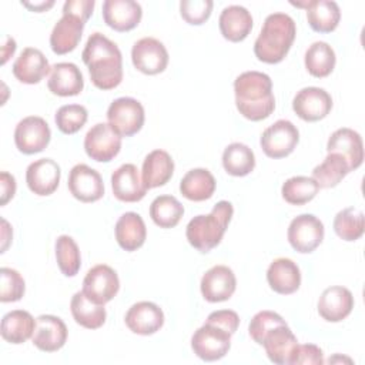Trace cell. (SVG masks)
Segmentation results:
<instances>
[{
  "instance_id": "cell-1",
  "label": "cell",
  "mask_w": 365,
  "mask_h": 365,
  "mask_svg": "<svg viewBox=\"0 0 365 365\" xmlns=\"http://www.w3.org/2000/svg\"><path fill=\"white\" fill-rule=\"evenodd\" d=\"M91 83L100 90H113L123 80V56L118 46L101 33H93L81 53Z\"/></svg>"
},
{
  "instance_id": "cell-2",
  "label": "cell",
  "mask_w": 365,
  "mask_h": 365,
  "mask_svg": "<svg viewBox=\"0 0 365 365\" xmlns=\"http://www.w3.org/2000/svg\"><path fill=\"white\" fill-rule=\"evenodd\" d=\"M235 106L240 114L251 121L269 117L275 108L272 81L261 71H244L234 81Z\"/></svg>"
},
{
  "instance_id": "cell-3",
  "label": "cell",
  "mask_w": 365,
  "mask_h": 365,
  "mask_svg": "<svg viewBox=\"0 0 365 365\" xmlns=\"http://www.w3.org/2000/svg\"><path fill=\"white\" fill-rule=\"evenodd\" d=\"M297 34L295 21L285 13H272L264 20L254 43L255 57L267 64L281 63L288 54Z\"/></svg>"
},
{
  "instance_id": "cell-4",
  "label": "cell",
  "mask_w": 365,
  "mask_h": 365,
  "mask_svg": "<svg viewBox=\"0 0 365 365\" xmlns=\"http://www.w3.org/2000/svg\"><path fill=\"white\" fill-rule=\"evenodd\" d=\"M234 207L230 201H218L210 214H201L194 217L185 230V237L191 247L205 254L215 248L232 218Z\"/></svg>"
},
{
  "instance_id": "cell-5",
  "label": "cell",
  "mask_w": 365,
  "mask_h": 365,
  "mask_svg": "<svg viewBox=\"0 0 365 365\" xmlns=\"http://www.w3.org/2000/svg\"><path fill=\"white\" fill-rule=\"evenodd\" d=\"M231 336L232 335L224 328L205 322L194 332L191 338V348L202 361H218L228 354L231 348Z\"/></svg>"
},
{
  "instance_id": "cell-6",
  "label": "cell",
  "mask_w": 365,
  "mask_h": 365,
  "mask_svg": "<svg viewBox=\"0 0 365 365\" xmlns=\"http://www.w3.org/2000/svg\"><path fill=\"white\" fill-rule=\"evenodd\" d=\"M144 107L133 97L115 98L107 110L108 124L121 137L137 134L144 124Z\"/></svg>"
},
{
  "instance_id": "cell-7",
  "label": "cell",
  "mask_w": 365,
  "mask_h": 365,
  "mask_svg": "<svg viewBox=\"0 0 365 365\" xmlns=\"http://www.w3.org/2000/svg\"><path fill=\"white\" fill-rule=\"evenodd\" d=\"M299 141V131L289 120H278L264 130L259 138L264 154L269 158L289 155Z\"/></svg>"
},
{
  "instance_id": "cell-8",
  "label": "cell",
  "mask_w": 365,
  "mask_h": 365,
  "mask_svg": "<svg viewBox=\"0 0 365 365\" xmlns=\"http://www.w3.org/2000/svg\"><path fill=\"white\" fill-rule=\"evenodd\" d=\"M84 150L91 160L108 163L121 150V135L108 123H97L84 137Z\"/></svg>"
},
{
  "instance_id": "cell-9",
  "label": "cell",
  "mask_w": 365,
  "mask_h": 365,
  "mask_svg": "<svg viewBox=\"0 0 365 365\" xmlns=\"http://www.w3.org/2000/svg\"><path fill=\"white\" fill-rule=\"evenodd\" d=\"M118 289L120 279L117 272L106 264H98L87 271L81 291L93 302L104 305L117 295Z\"/></svg>"
},
{
  "instance_id": "cell-10",
  "label": "cell",
  "mask_w": 365,
  "mask_h": 365,
  "mask_svg": "<svg viewBox=\"0 0 365 365\" xmlns=\"http://www.w3.org/2000/svg\"><path fill=\"white\" fill-rule=\"evenodd\" d=\"M287 237L295 251L309 254L324 240V224L314 214H301L289 222Z\"/></svg>"
},
{
  "instance_id": "cell-11",
  "label": "cell",
  "mask_w": 365,
  "mask_h": 365,
  "mask_svg": "<svg viewBox=\"0 0 365 365\" xmlns=\"http://www.w3.org/2000/svg\"><path fill=\"white\" fill-rule=\"evenodd\" d=\"M51 138V131L44 118L29 115L19 121L14 130V143L20 153L36 154L43 151Z\"/></svg>"
},
{
  "instance_id": "cell-12",
  "label": "cell",
  "mask_w": 365,
  "mask_h": 365,
  "mask_svg": "<svg viewBox=\"0 0 365 365\" xmlns=\"http://www.w3.org/2000/svg\"><path fill=\"white\" fill-rule=\"evenodd\" d=\"M134 67L147 76L163 73L168 64V51L165 46L154 37L137 40L131 48Z\"/></svg>"
},
{
  "instance_id": "cell-13",
  "label": "cell",
  "mask_w": 365,
  "mask_h": 365,
  "mask_svg": "<svg viewBox=\"0 0 365 365\" xmlns=\"http://www.w3.org/2000/svg\"><path fill=\"white\" fill-rule=\"evenodd\" d=\"M332 108V98L324 88L319 87H304L301 88L294 100L292 110L304 121H319L325 118Z\"/></svg>"
},
{
  "instance_id": "cell-14",
  "label": "cell",
  "mask_w": 365,
  "mask_h": 365,
  "mask_svg": "<svg viewBox=\"0 0 365 365\" xmlns=\"http://www.w3.org/2000/svg\"><path fill=\"white\" fill-rule=\"evenodd\" d=\"M67 185L71 195L81 202H94L104 195L100 173L87 164H77L70 170Z\"/></svg>"
},
{
  "instance_id": "cell-15",
  "label": "cell",
  "mask_w": 365,
  "mask_h": 365,
  "mask_svg": "<svg viewBox=\"0 0 365 365\" xmlns=\"http://www.w3.org/2000/svg\"><path fill=\"white\" fill-rule=\"evenodd\" d=\"M201 294L208 302H222L232 297L237 288L235 274L227 265H214L201 278Z\"/></svg>"
},
{
  "instance_id": "cell-16",
  "label": "cell",
  "mask_w": 365,
  "mask_h": 365,
  "mask_svg": "<svg viewBox=\"0 0 365 365\" xmlns=\"http://www.w3.org/2000/svg\"><path fill=\"white\" fill-rule=\"evenodd\" d=\"M60 165L51 158H40L29 164L26 170V182L31 192L36 195L53 194L60 182Z\"/></svg>"
},
{
  "instance_id": "cell-17",
  "label": "cell",
  "mask_w": 365,
  "mask_h": 365,
  "mask_svg": "<svg viewBox=\"0 0 365 365\" xmlns=\"http://www.w3.org/2000/svg\"><path fill=\"white\" fill-rule=\"evenodd\" d=\"M101 13L104 23L121 33L137 27L143 17L141 6L134 0H106Z\"/></svg>"
},
{
  "instance_id": "cell-18",
  "label": "cell",
  "mask_w": 365,
  "mask_h": 365,
  "mask_svg": "<svg viewBox=\"0 0 365 365\" xmlns=\"http://www.w3.org/2000/svg\"><path fill=\"white\" fill-rule=\"evenodd\" d=\"M124 322L134 334L153 335L164 325V312L154 302L140 301L128 308Z\"/></svg>"
},
{
  "instance_id": "cell-19",
  "label": "cell",
  "mask_w": 365,
  "mask_h": 365,
  "mask_svg": "<svg viewBox=\"0 0 365 365\" xmlns=\"http://www.w3.org/2000/svg\"><path fill=\"white\" fill-rule=\"evenodd\" d=\"M67 334V327L61 318L56 315H40L36 318L31 341L43 352H56L64 346Z\"/></svg>"
},
{
  "instance_id": "cell-20",
  "label": "cell",
  "mask_w": 365,
  "mask_h": 365,
  "mask_svg": "<svg viewBox=\"0 0 365 365\" xmlns=\"http://www.w3.org/2000/svg\"><path fill=\"white\" fill-rule=\"evenodd\" d=\"M261 345L267 356L277 365H291L298 346V339L287 324L278 325L265 334Z\"/></svg>"
},
{
  "instance_id": "cell-21",
  "label": "cell",
  "mask_w": 365,
  "mask_h": 365,
  "mask_svg": "<svg viewBox=\"0 0 365 365\" xmlns=\"http://www.w3.org/2000/svg\"><path fill=\"white\" fill-rule=\"evenodd\" d=\"M111 188L117 200L123 202H137L147 194V187L134 164H123L111 174Z\"/></svg>"
},
{
  "instance_id": "cell-22",
  "label": "cell",
  "mask_w": 365,
  "mask_h": 365,
  "mask_svg": "<svg viewBox=\"0 0 365 365\" xmlns=\"http://www.w3.org/2000/svg\"><path fill=\"white\" fill-rule=\"evenodd\" d=\"M354 308L352 292L341 285H334L322 291L318 299V314L328 322L345 319Z\"/></svg>"
},
{
  "instance_id": "cell-23",
  "label": "cell",
  "mask_w": 365,
  "mask_h": 365,
  "mask_svg": "<svg viewBox=\"0 0 365 365\" xmlns=\"http://www.w3.org/2000/svg\"><path fill=\"white\" fill-rule=\"evenodd\" d=\"M84 24L86 21L80 17L70 13H63L61 19L54 24L50 34L51 50L58 56L73 51L81 40Z\"/></svg>"
},
{
  "instance_id": "cell-24",
  "label": "cell",
  "mask_w": 365,
  "mask_h": 365,
  "mask_svg": "<svg viewBox=\"0 0 365 365\" xmlns=\"http://www.w3.org/2000/svg\"><path fill=\"white\" fill-rule=\"evenodd\" d=\"M327 151L342 155L351 171L361 167L364 161L362 138L356 131L348 127L338 128L331 134L327 143Z\"/></svg>"
},
{
  "instance_id": "cell-25",
  "label": "cell",
  "mask_w": 365,
  "mask_h": 365,
  "mask_svg": "<svg viewBox=\"0 0 365 365\" xmlns=\"http://www.w3.org/2000/svg\"><path fill=\"white\" fill-rule=\"evenodd\" d=\"M51 67L46 56L34 47H26L13 64L14 77L24 84H37L48 73Z\"/></svg>"
},
{
  "instance_id": "cell-26",
  "label": "cell",
  "mask_w": 365,
  "mask_h": 365,
  "mask_svg": "<svg viewBox=\"0 0 365 365\" xmlns=\"http://www.w3.org/2000/svg\"><path fill=\"white\" fill-rule=\"evenodd\" d=\"M48 90L60 97L77 96L84 88V78L74 63H56L50 70Z\"/></svg>"
},
{
  "instance_id": "cell-27",
  "label": "cell",
  "mask_w": 365,
  "mask_h": 365,
  "mask_svg": "<svg viewBox=\"0 0 365 365\" xmlns=\"http://www.w3.org/2000/svg\"><path fill=\"white\" fill-rule=\"evenodd\" d=\"M267 281L277 294H294L301 285L299 267L289 258H277L267 269Z\"/></svg>"
},
{
  "instance_id": "cell-28",
  "label": "cell",
  "mask_w": 365,
  "mask_h": 365,
  "mask_svg": "<svg viewBox=\"0 0 365 365\" xmlns=\"http://www.w3.org/2000/svg\"><path fill=\"white\" fill-rule=\"evenodd\" d=\"M218 26L224 38L232 43H238L245 40L251 33L252 16L245 7L232 4L221 11Z\"/></svg>"
},
{
  "instance_id": "cell-29",
  "label": "cell",
  "mask_w": 365,
  "mask_h": 365,
  "mask_svg": "<svg viewBox=\"0 0 365 365\" xmlns=\"http://www.w3.org/2000/svg\"><path fill=\"white\" fill-rule=\"evenodd\" d=\"M115 240L118 245L128 252L141 248L147 238V228L144 220L137 212H124L114 227Z\"/></svg>"
},
{
  "instance_id": "cell-30",
  "label": "cell",
  "mask_w": 365,
  "mask_h": 365,
  "mask_svg": "<svg viewBox=\"0 0 365 365\" xmlns=\"http://www.w3.org/2000/svg\"><path fill=\"white\" fill-rule=\"evenodd\" d=\"M174 173V161L164 150H154L143 161L141 178L147 190L161 187L170 181Z\"/></svg>"
},
{
  "instance_id": "cell-31",
  "label": "cell",
  "mask_w": 365,
  "mask_h": 365,
  "mask_svg": "<svg viewBox=\"0 0 365 365\" xmlns=\"http://www.w3.org/2000/svg\"><path fill=\"white\" fill-rule=\"evenodd\" d=\"M36 319L24 309H14L3 315L0 334L10 344H23L34 334Z\"/></svg>"
},
{
  "instance_id": "cell-32",
  "label": "cell",
  "mask_w": 365,
  "mask_h": 365,
  "mask_svg": "<svg viewBox=\"0 0 365 365\" xmlns=\"http://www.w3.org/2000/svg\"><path fill=\"white\" fill-rule=\"evenodd\" d=\"M307 20L314 31L331 33L338 27L341 20L339 6L332 0H309Z\"/></svg>"
},
{
  "instance_id": "cell-33",
  "label": "cell",
  "mask_w": 365,
  "mask_h": 365,
  "mask_svg": "<svg viewBox=\"0 0 365 365\" xmlns=\"http://www.w3.org/2000/svg\"><path fill=\"white\" fill-rule=\"evenodd\" d=\"M215 178L207 168H192L180 181L181 194L190 201H205L215 191Z\"/></svg>"
},
{
  "instance_id": "cell-34",
  "label": "cell",
  "mask_w": 365,
  "mask_h": 365,
  "mask_svg": "<svg viewBox=\"0 0 365 365\" xmlns=\"http://www.w3.org/2000/svg\"><path fill=\"white\" fill-rule=\"evenodd\" d=\"M70 311L74 321L87 329H97L103 327L107 317L104 305L88 299L83 291L73 295L70 301Z\"/></svg>"
},
{
  "instance_id": "cell-35",
  "label": "cell",
  "mask_w": 365,
  "mask_h": 365,
  "mask_svg": "<svg viewBox=\"0 0 365 365\" xmlns=\"http://www.w3.org/2000/svg\"><path fill=\"white\" fill-rule=\"evenodd\" d=\"M222 167L234 177H245L255 167L254 151L242 143H231L222 153Z\"/></svg>"
},
{
  "instance_id": "cell-36",
  "label": "cell",
  "mask_w": 365,
  "mask_h": 365,
  "mask_svg": "<svg viewBox=\"0 0 365 365\" xmlns=\"http://www.w3.org/2000/svg\"><path fill=\"white\" fill-rule=\"evenodd\" d=\"M304 61L305 68L311 76L317 78H324L332 73L336 63V57L334 48L328 43L315 41L305 51Z\"/></svg>"
},
{
  "instance_id": "cell-37",
  "label": "cell",
  "mask_w": 365,
  "mask_h": 365,
  "mask_svg": "<svg viewBox=\"0 0 365 365\" xmlns=\"http://www.w3.org/2000/svg\"><path fill=\"white\" fill-rule=\"evenodd\" d=\"M348 173H351V170L345 158L336 153H328L325 160L312 170V178L319 188H332L338 185Z\"/></svg>"
},
{
  "instance_id": "cell-38",
  "label": "cell",
  "mask_w": 365,
  "mask_h": 365,
  "mask_svg": "<svg viewBox=\"0 0 365 365\" xmlns=\"http://www.w3.org/2000/svg\"><path fill=\"white\" fill-rule=\"evenodd\" d=\"M182 215L184 207L173 195H158L150 205V217L160 228L175 227Z\"/></svg>"
},
{
  "instance_id": "cell-39",
  "label": "cell",
  "mask_w": 365,
  "mask_h": 365,
  "mask_svg": "<svg viewBox=\"0 0 365 365\" xmlns=\"http://www.w3.org/2000/svg\"><path fill=\"white\" fill-rule=\"evenodd\" d=\"M334 231L344 241H356L364 235L365 217L364 212L355 207L341 210L334 218Z\"/></svg>"
},
{
  "instance_id": "cell-40",
  "label": "cell",
  "mask_w": 365,
  "mask_h": 365,
  "mask_svg": "<svg viewBox=\"0 0 365 365\" xmlns=\"http://www.w3.org/2000/svg\"><path fill=\"white\" fill-rule=\"evenodd\" d=\"M319 187L312 177L295 175L288 178L281 188L282 198L291 205H304L315 198Z\"/></svg>"
},
{
  "instance_id": "cell-41",
  "label": "cell",
  "mask_w": 365,
  "mask_h": 365,
  "mask_svg": "<svg viewBox=\"0 0 365 365\" xmlns=\"http://www.w3.org/2000/svg\"><path fill=\"white\" fill-rule=\"evenodd\" d=\"M56 259L60 271L66 277H74L80 271V250L70 235H60L56 240Z\"/></svg>"
},
{
  "instance_id": "cell-42",
  "label": "cell",
  "mask_w": 365,
  "mask_h": 365,
  "mask_svg": "<svg viewBox=\"0 0 365 365\" xmlns=\"http://www.w3.org/2000/svg\"><path fill=\"white\" fill-rule=\"evenodd\" d=\"M87 118L88 113L81 104L61 106L54 115L57 128L64 134H74L81 130L83 125L87 123Z\"/></svg>"
},
{
  "instance_id": "cell-43",
  "label": "cell",
  "mask_w": 365,
  "mask_h": 365,
  "mask_svg": "<svg viewBox=\"0 0 365 365\" xmlns=\"http://www.w3.org/2000/svg\"><path fill=\"white\" fill-rule=\"evenodd\" d=\"M0 279H1V291H0L1 302H16L21 299V297L24 295L26 284L19 271L9 267H1Z\"/></svg>"
},
{
  "instance_id": "cell-44",
  "label": "cell",
  "mask_w": 365,
  "mask_h": 365,
  "mask_svg": "<svg viewBox=\"0 0 365 365\" xmlns=\"http://www.w3.org/2000/svg\"><path fill=\"white\" fill-rule=\"evenodd\" d=\"M282 324H287V322L279 314H277L274 311L264 309V311L257 312L252 317V319L248 325V332H250V336L252 338V341L257 342L258 345H261L265 334L269 332L272 328L282 325Z\"/></svg>"
},
{
  "instance_id": "cell-45",
  "label": "cell",
  "mask_w": 365,
  "mask_h": 365,
  "mask_svg": "<svg viewBox=\"0 0 365 365\" xmlns=\"http://www.w3.org/2000/svg\"><path fill=\"white\" fill-rule=\"evenodd\" d=\"M212 6L211 0H181L180 13L188 24L200 26L210 19Z\"/></svg>"
},
{
  "instance_id": "cell-46",
  "label": "cell",
  "mask_w": 365,
  "mask_h": 365,
  "mask_svg": "<svg viewBox=\"0 0 365 365\" xmlns=\"http://www.w3.org/2000/svg\"><path fill=\"white\" fill-rule=\"evenodd\" d=\"M324 364L322 349L314 344H304L297 346L291 365H321Z\"/></svg>"
},
{
  "instance_id": "cell-47",
  "label": "cell",
  "mask_w": 365,
  "mask_h": 365,
  "mask_svg": "<svg viewBox=\"0 0 365 365\" xmlns=\"http://www.w3.org/2000/svg\"><path fill=\"white\" fill-rule=\"evenodd\" d=\"M205 322H211L215 324L221 328H224L225 331H228L231 335L235 334V331L238 329L240 325V317L235 311L231 309H220V311H214L207 317Z\"/></svg>"
},
{
  "instance_id": "cell-48",
  "label": "cell",
  "mask_w": 365,
  "mask_h": 365,
  "mask_svg": "<svg viewBox=\"0 0 365 365\" xmlns=\"http://www.w3.org/2000/svg\"><path fill=\"white\" fill-rule=\"evenodd\" d=\"M96 1L94 0H68L63 4V13H70L81 20L87 21L93 14Z\"/></svg>"
},
{
  "instance_id": "cell-49",
  "label": "cell",
  "mask_w": 365,
  "mask_h": 365,
  "mask_svg": "<svg viewBox=\"0 0 365 365\" xmlns=\"http://www.w3.org/2000/svg\"><path fill=\"white\" fill-rule=\"evenodd\" d=\"M16 194V180L7 171L0 173V205H6Z\"/></svg>"
},
{
  "instance_id": "cell-50",
  "label": "cell",
  "mask_w": 365,
  "mask_h": 365,
  "mask_svg": "<svg viewBox=\"0 0 365 365\" xmlns=\"http://www.w3.org/2000/svg\"><path fill=\"white\" fill-rule=\"evenodd\" d=\"M16 51V41L11 37H6V43L1 47V64H6L7 58L11 57Z\"/></svg>"
},
{
  "instance_id": "cell-51",
  "label": "cell",
  "mask_w": 365,
  "mask_h": 365,
  "mask_svg": "<svg viewBox=\"0 0 365 365\" xmlns=\"http://www.w3.org/2000/svg\"><path fill=\"white\" fill-rule=\"evenodd\" d=\"M21 4L24 7H27L29 10L31 11H36V13H41V11H46L48 9H51L54 6V1L50 0V1H38V3H29V1H21Z\"/></svg>"
},
{
  "instance_id": "cell-52",
  "label": "cell",
  "mask_w": 365,
  "mask_h": 365,
  "mask_svg": "<svg viewBox=\"0 0 365 365\" xmlns=\"http://www.w3.org/2000/svg\"><path fill=\"white\" fill-rule=\"evenodd\" d=\"M1 225H3V228H1V238H3L1 252H4L6 248H7V245H9V242H10V240H11L13 232H11V228L9 227V222H7L4 218H1Z\"/></svg>"
}]
</instances>
